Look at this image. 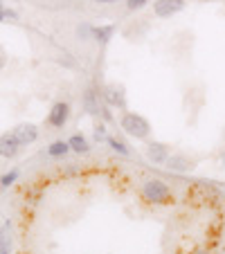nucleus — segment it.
I'll list each match as a JSON object with an SVG mask.
<instances>
[{"label":"nucleus","instance_id":"7ed1b4c3","mask_svg":"<svg viewBox=\"0 0 225 254\" xmlns=\"http://www.w3.org/2000/svg\"><path fill=\"white\" fill-rule=\"evenodd\" d=\"M68 117H70V106H68L66 101H59V104L52 106V111H50V115H48V122L54 128H63Z\"/></svg>","mask_w":225,"mask_h":254},{"label":"nucleus","instance_id":"6e6552de","mask_svg":"<svg viewBox=\"0 0 225 254\" xmlns=\"http://www.w3.org/2000/svg\"><path fill=\"white\" fill-rule=\"evenodd\" d=\"M68 151H70V144L63 142V139H59V142H52L48 146V153L52 155V158H61V155H66Z\"/></svg>","mask_w":225,"mask_h":254},{"label":"nucleus","instance_id":"4468645a","mask_svg":"<svg viewBox=\"0 0 225 254\" xmlns=\"http://www.w3.org/2000/svg\"><path fill=\"white\" fill-rule=\"evenodd\" d=\"M126 5H129V9H140L147 5V0H126Z\"/></svg>","mask_w":225,"mask_h":254},{"label":"nucleus","instance_id":"423d86ee","mask_svg":"<svg viewBox=\"0 0 225 254\" xmlns=\"http://www.w3.org/2000/svg\"><path fill=\"white\" fill-rule=\"evenodd\" d=\"M11 133L16 135V139H18L20 146L36 142V137H39V130H36V126L34 124H20V126H16Z\"/></svg>","mask_w":225,"mask_h":254},{"label":"nucleus","instance_id":"f8f14e48","mask_svg":"<svg viewBox=\"0 0 225 254\" xmlns=\"http://www.w3.org/2000/svg\"><path fill=\"white\" fill-rule=\"evenodd\" d=\"M16 178H18V171H9L5 173V176L0 178V187H9V185L16 183Z\"/></svg>","mask_w":225,"mask_h":254},{"label":"nucleus","instance_id":"2eb2a0df","mask_svg":"<svg viewBox=\"0 0 225 254\" xmlns=\"http://www.w3.org/2000/svg\"><path fill=\"white\" fill-rule=\"evenodd\" d=\"M77 34H79V36H81V39H86L88 34H92V29L88 27V25H83V27H79V29H77Z\"/></svg>","mask_w":225,"mask_h":254},{"label":"nucleus","instance_id":"1a4fd4ad","mask_svg":"<svg viewBox=\"0 0 225 254\" xmlns=\"http://www.w3.org/2000/svg\"><path fill=\"white\" fill-rule=\"evenodd\" d=\"M68 144H70V149L77 151V153H88V149H90L86 137H81V135H72V137L68 139Z\"/></svg>","mask_w":225,"mask_h":254},{"label":"nucleus","instance_id":"20e7f679","mask_svg":"<svg viewBox=\"0 0 225 254\" xmlns=\"http://www.w3.org/2000/svg\"><path fill=\"white\" fill-rule=\"evenodd\" d=\"M182 7H185V0H155L153 11L160 18H167L171 14H178Z\"/></svg>","mask_w":225,"mask_h":254},{"label":"nucleus","instance_id":"0eeeda50","mask_svg":"<svg viewBox=\"0 0 225 254\" xmlns=\"http://www.w3.org/2000/svg\"><path fill=\"white\" fill-rule=\"evenodd\" d=\"M149 160L153 162H167L169 160V149L162 146V144H149Z\"/></svg>","mask_w":225,"mask_h":254},{"label":"nucleus","instance_id":"dca6fc26","mask_svg":"<svg viewBox=\"0 0 225 254\" xmlns=\"http://www.w3.org/2000/svg\"><path fill=\"white\" fill-rule=\"evenodd\" d=\"M5 63H7V52H5V48H0V70L5 67Z\"/></svg>","mask_w":225,"mask_h":254},{"label":"nucleus","instance_id":"9b49d317","mask_svg":"<svg viewBox=\"0 0 225 254\" xmlns=\"http://www.w3.org/2000/svg\"><path fill=\"white\" fill-rule=\"evenodd\" d=\"M9 225H5V232H2V239H0V254H9V248H11V239L7 234Z\"/></svg>","mask_w":225,"mask_h":254},{"label":"nucleus","instance_id":"9d476101","mask_svg":"<svg viewBox=\"0 0 225 254\" xmlns=\"http://www.w3.org/2000/svg\"><path fill=\"white\" fill-rule=\"evenodd\" d=\"M110 34H113V27H110V25L108 27H95L92 29V36H95L97 41H108Z\"/></svg>","mask_w":225,"mask_h":254},{"label":"nucleus","instance_id":"a211bd4d","mask_svg":"<svg viewBox=\"0 0 225 254\" xmlns=\"http://www.w3.org/2000/svg\"><path fill=\"white\" fill-rule=\"evenodd\" d=\"M95 2H101V5H106V2H117V0H95Z\"/></svg>","mask_w":225,"mask_h":254},{"label":"nucleus","instance_id":"f03ea898","mask_svg":"<svg viewBox=\"0 0 225 254\" xmlns=\"http://www.w3.org/2000/svg\"><path fill=\"white\" fill-rule=\"evenodd\" d=\"M122 128L129 135H133V137H144V135L149 133V122L144 120V117L135 115V113H126V115L122 117Z\"/></svg>","mask_w":225,"mask_h":254},{"label":"nucleus","instance_id":"ddd939ff","mask_svg":"<svg viewBox=\"0 0 225 254\" xmlns=\"http://www.w3.org/2000/svg\"><path fill=\"white\" fill-rule=\"evenodd\" d=\"M108 144H110V146H113V149H115V151H120L122 155H126V153H129V149H126V146H124V144H122V142H117V139H113V137H110V139H108Z\"/></svg>","mask_w":225,"mask_h":254},{"label":"nucleus","instance_id":"f257e3e1","mask_svg":"<svg viewBox=\"0 0 225 254\" xmlns=\"http://www.w3.org/2000/svg\"><path fill=\"white\" fill-rule=\"evenodd\" d=\"M142 193L147 196V200L155 202V205H171L173 202V191L164 180L160 178H149L142 185Z\"/></svg>","mask_w":225,"mask_h":254},{"label":"nucleus","instance_id":"39448f33","mask_svg":"<svg viewBox=\"0 0 225 254\" xmlns=\"http://www.w3.org/2000/svg\"><path fill=\"white\" fill-rule=\"evenodd\" d=\"M18 149H20V144L14 133H5L0 137V158H7V160L14 158L18 153Z\"/></svg>","mask_w":225,"mask_h":254},{"label":"nucleus","instance_id":"f3484780","mask_svg":"<svg viewBox=\"0 0 225 254\" xmlns=\"http://www.w3.org/2000/svg\"><path fill=\"white\" fill-rule=\"evenodd\" d=\"M7 18V7L0 2V20H5Z\"/></svg>","mask_w":225,"mask_h":254}]
</instances>
